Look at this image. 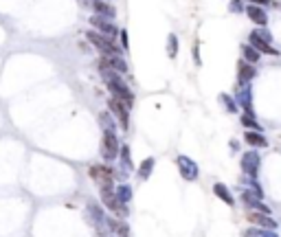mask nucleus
Returning a JSON list of instances; mask_svg holds the SVG:
<instances>
[{
  "label": "nucleus",
  "mask_w": 281,
  "mask_h": 237,
  "mask_svg": "<svg viewBox=\"0 0 281 237\" xmlns=\"http://www.w3.org/2000/svg\"><path fill=\"white\" fill-rule=\"evenodd\" d=\"M251 42H252V46H259L262 51H266V53H275V51H272V46H268V44L262 42V38H259L257 33H252V35H251Z\"/></svg>",
  "instance_id": "a211bd4d"
},
{
  "label": "nucleus",
  "mask_w": 281,
  "mask_h": 237,
  "mask_svg": "<svg viewBox=\"0 0 281 237\" xmlns=\"http://www.w3.org/2000/svg\"><path fill=\"white\" fill-rule=\"evenodd\" d=\"M248 220H251L252 224H262V226H275V222H272V220H268V218H264V215H259V213H251L248 215Z\"/></svg>",
  "instance_id": "2eb2a0df"
},
{
  "label": "nucleus",
  "mask_w": 281,
  "mask_h": 237,
  "mask_svg": "<svg viewBox=\"0 0 281 237\" xmlns=\"http://www.w3.org/2000/svg\"><path fill=\"white\" fill-rule=\"evenodd\" d=\"M108 105H110V112L115 114V118L119 121L121 125H123V130H128V123H130V114H128V105L123 104L121 99H112L108 101Z\"/></svg>",
  "instance_id": "20e7f679"
},
{
  "label": "nucleus",
  "mask_w": 281,
  "mask_h": 237,
  "mask_svg": "<svg viewBox=\"0 0 281 237\" xmlns=\"http://www.w3.org/2000/svg\"><path fill=\"white\" fill-rule=\"evenodd\" d=\"M105 224H108V231L117 233L119 237H130V226L125 222H121V220H117V218H105Z\"/></svg>",
  "instance_id": "1a4fd4ad"
},
{
  "label": "nucleus",
  "mask_w": 281,
  "mask_h": 237,
  "mask_svg": "<svg viewBox=\"0 0 281 237\" xmlns=\"http://www.w3.org/2000/svg\"><path fill=\"white\" fill-rule=\"evenodd\" d=\"M244 55L248 57V62H257V57H259L257 53H252V51H251V48H248V46H244Z\"/></svg>",
  "instance_id": "5701e85b"
},
{
  "label": "nucleus",
  "mask_w": 281,
  "mask_h": 237,
  "mask_svg": "<svg viewBox=\"0 0 281 237\" xmlns=\"http://www.w3.org/2000/svg\"><path fill=\"white\" fill-rule=\"evenodd\" d=\"M115 195H117V200H119L121 204H128L130 200H132V189H130L128 185H119L115 189Z\"/></svg>",
  "instance_id": "f8f14e48"
},
{
  "label": "nucleus",
  "mask_w": 281,
  "mask_h": 237,
  "mask_svg": "<svg viewBox=\"0 0 281 237\" xmlns=\"http://www.w3.org/2000/svg\"><path fill=\"white\" fill-rule=\"evenodd\" d=\"M99 121H101V128H104V132H115V121H112L110 112H101Z\"/></svg>",
  "instance_id": "4468645a"
},
{
  "label": "nucleus",
  "mask_w": 281,
  "mask_h": 237,
  "mask_svg": "<svg viewBox=\"0 0 281 237\" xmlns=\"http://www.w3.org/2000/svg\"><path fill=\"white\" fill-rule=\"evenodd\" d=\"M121 44H123V48H128V33L125 31H121Z\"/></svg>",
  "instance_id": "393cba45"
},
{
  "label": "nucleus",
  "mask_w": 281,
  "mask_h": 237,
  "mask_svg": "<svg viewBox=\"0 0 281 237\" xmlns=\"http://www.w3.org/2000/svg\"><path fill=\"white\" fill-rule=\"evenodd\" d=\"M248 15H251L252 20H257L259 24H264V22H266V15H264L262 11L257 9V7H248Z\"/></svg>",
  "instance_id": "aec40b11"
},
{
  "label": "nucleus",
  "mask_w": 281,
  "mask_h": 237,
  "mask_svg": "<svg viewBox=\"0 0 281 237\" xmlns=\"http://www.w3.org/2000/svg\"><path fill=\"white\" fill-rule=\"evenodd\" d=\"M119 154H121V167H123V174H130L132 171V156H130V147L128 145H123L119 149Z\"/></svg>",
  "instance_id": "9d476101"
},
{
  "label": "nucleus",
  "mask_w": 281,
  "mask_h": 237,
  "mask_svg": "<svg viewBox=\"0 0 281 237\" xmlns=\"http://www.w3.org/2000/svg\"><path fill=\"white\" fill-rule=\"evenodd\" d=\"M244 169L257 171V156H255V154H248V156H244Z\"/></svg>",
  "instance_id": "f3484780"
},
{
  "label": "nucleus",
  "mask_w": 281,
  "mask_h": 237,
  "mask_svg": "<svg viewBox=\"0 0 281 237\" xmlns=\"http://www.w3.org/2000/svg\"><path fill=\"white\" fill-rule=\"evenodd\" d=\"M88 42H92V46L97 48V51L104 53V57H110V55H119V48L115 46V44L110 42V38H105V35L97 33V31H88Z\"/></svg>",
  "instance_id": "f03ea898"
},
{
  "label": "nucleus",
  "mask_w": 281,
  "mask_h": 237,
  "mask_svg": "<svg viewBox=\"0 0 281 237\" xmlns=\"http://www.w3.org/2000/svg\"><path fill=\"white\" fill-rule=\"evenodd\" d=\"M101 73H104V79H105V84H108L110 92L115 95V99H121L130 108V105H132V101H134V95H132V90H130L128 86L123 84V79L119 77V73L110 71L104 62H101Z\"/></svg>",
  "instance_id": "f257e3e1"
},
{
  "label": "nucleus",
  "mask_w": 281,
  "mask_h": 237,
  "mask_svg": "<svg viewBox=\"0 0 281 237\" xmlns=\"http://www.w3.org/2000/svg\"><path fill=\"white\" fill-rule=\"evenodd\" d=\"M119 138H117L115 132H104V141H101V156L105 158V161H115L117 156H119Z\"/></svg>",
  "instance_id": "7ed1b4c3"
},
{
  "label": "nucleus",
  "mask_w": 281,
  "mask_h": 237,
  "mask_svg": "<svg viewBox=\"0 0 281 237\" xmlns=\"http://www.w3.org/2000/svg\"><path fill=\"white\" fill-rule=\"evenodd\" d=\"M213 191H215V193H218L220 198H222L226 204H233V198H231L229 189H226V187H224V185H215V187H213Z\"/></svg>",
  "instance_id": "dca6fc26"
},
{
  "label": "nucleus",
  "mask_w": 281,
  "mask_h": 237,
  "mask_svg": "<svg viewBox=\"0 0 281 237\" xmlns=\"http://www.w3.org/2000/svg\"><path fill=\"white\" fill-rule=\"evenodd\" d=\"M92 9H95L97 15H101V18H108V20H110V18H115V9H112L110 5H105V2H101V0H97Z\"/></svg>",
  "instance_id": "9b49d317"
},
{
  "label": "nucleus",
  "mask_w": 281,
  "mask_h": 237,
  "mask_svg": "<svg viewBox=\"0 0 281 237\" xmlns=\"http://www.w3.org/2000/svg\"><path fill=\"white\" fill-rule=\"evenodd\" d=\"M79 2H81V5H84V7H86V9H92L97 0H79Z\"/></svg>",
  "instance_id": "b1692460"
},
{
  "label": "nucleus",
  "mask_w": 281,
  "mask_h": 237,
  "mask_svg": "<svg viewBox=\"0 0 281 237\" xmlns=\"http://www.w3.org/2000/svg\"><path fill=\"white\" fill-rule=\"evenodd\" d=\"M90 176H92V180H95L99 187H110V185H112V169H110L108 165L90 167Z\"/></svg>",
  "instance_id": "39448f33"
},
{
  "label": "nucleus",
  "mask_w": 281,
  "mask_h": 237,
  "mask_svg": "<svg viewBox=\"0 0 281 237\" xmlns=\"http://www.w3.org/2000/svg\"><path fill=\"white\" fill-rule=\"evenodd\" d=\"M239 73H242V79H251V77L255 75V71L248 68V66H242V68H239Z\"/></svg>",
  "instance_id": "4be33fe9"
},
{
  "label": "nucleus",
  "mask_w": 281,
  "mask_h": 237,
  "mask_svg": "<svg viewBox=\"0 0 281 237\" xmlns=\"http://www.w3.org/2000/svg\"><path fill=\"white\" fill-rule=\"evenodd\" d=\"M176 163H178V169H180V174H182L185 180H195V178H198V167H195V163L191 161V158L178 156Z\"/></svg>",
  "instance_id": "0eeeda50"
},
{
  "label": "nucleus",
  "mask_w": 281,
  "mask_h": 237,
  "mask_svg": "<svg viewBox=\"0 0 281 237\" xmlns=\"http://www.w3.org/2000/svg\"><path fill=\"white\" fill-rule=\"evenodd\" d=\"M167 53H169V57H176V53H178V40H176V35H169V40H167Z\"/></svg>",
  "instance_id": "6ab92c4d"
},
{
  "label": "nucleus",
  "mask_w": 281,
  "mask_h": 237,
  "mask_svg": "<svg viewBox=\"0 0 281 237\" xmlns=\"http://www.w3.org/2000/svg\"><path fill=\"white\" fill-rule=\"evenodd\" d=\"M90 24L92 27L99 31L101 35H105V38H112V35L117 33V29L110 24V20H105V18H101V15H92L90 18Z\"/></svg>",
  "instance_id": "6e6552de"
},
{
  "label": "nucleus",
  "mask_w": 281,
  "mask_h": 237,
  "mask_svg": "<svg viewBox=\"0 0 281 237\" xmlns=\"http://www.w3.org/2000/svg\"><path fill=\"white\" fill-rule=\"evenodd\" d=\"M246 141L251 143V145H259V147L266 145V141H264L259 134H252V132H246Z\"/></svg>",
  "instance_id": "412c9836"
},
{
  "label": "nucleus",
  "mask_w": 281,
  "mask_h": 237,
  "mask_svg": "<svg viewBox=\"0 0 281 237\" xmlns=\"http://www.w3.org/2000/svg\"><path fill=\"white\" fill-rule=\"evenodd\" d=\"M152 169H154V158H145V161L141 163V167H138V178H141V180H148Z\"/></svg>",
  "instance_id": "ddd939ff"
},
{
  "label": "nucleus",
  "mask_w": 281,
  "mask_h": 237,
  "mask_svg": "<svg viewBox=\"0 0 281 237\" xmlns=\"http://www.w3.org/2000/svg\"><path fill=\"white\" fill-rule=\"evenodd\" d=\"M88 220H90V224L97 228V231H108V224H105V215H104V211H101V207H97V204H88Z\"/></svg>",
  "instance_id": "423d86ee"
},
{
  "label": "nucleus",
  "mask_w": 281,
  "mask_h": 237,
  "mask_svg": "<svg viewBox=\"0 0 281 237\" xmlns=\"http://www.w3.org/2000/svg\"><path fill=\"white\" fill-rule=\"evenodd\" d=\"M252 2H266V0H252Z\"/></svg>",
  "instance_id": "a878e982"
}]
</instances>
